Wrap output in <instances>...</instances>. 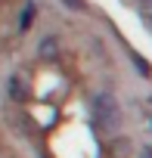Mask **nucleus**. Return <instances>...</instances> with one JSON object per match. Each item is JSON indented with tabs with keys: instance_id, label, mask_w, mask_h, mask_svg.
Instances as JSON below:
<instances>
[{
	"instance_id": "39448f33",
	"label": "nucleus",
	"mask_w": 152,
	"mask_h": 158,
	"mask_svg": "<svg viewBox=\"0 0 152 158\" xmlns=\"http://www.w3.org/2000/svg\"><path fill=\"white\" fill-rule=\"evenodd\" d=\"M130 59L137 62V68H140V74H149V65H146V59H143L140 53H130Z\"/></svg>"
},
{
	"instance_id": "6e6552de",
	"label": "nucleus",
	"mask_w": 152,
	"mask_h": 158,
	"mask_svg": "<svg viewBox=\"0 0 152 158\" xmlns=\"http://www.w3.org/2000/svg\"><path fill=\"white\" fill-rule=\"evenodd\" d=\"M146 158H149V155H146Z\"/></svg>"
},
{
	"instance_id": "f257e3e1",
	"label": "nucleus",
	"mask_w": 152,
	"mask_h": 158,
	"mask_svg": "<svg viewBox=\"0 0 152 158\" xmlns=\"http://www.w3.org/2000/svg\"><path fill=\"white\" fill-rule=\"evenodd\" d=\"M90 112H93V115H96V121H99L103 127H109V130H115V127H118V121H121V106H118L115 93H109V90H103V93H96V96H93Z\"/></svg>"
},
{
	"instance_id": "7ed1b4c3",
	"label": "nucleus",
	"mask_w": 152,
	"mask_h": 158,
	"mask_svg": "<svg viewBox=\"0 0 152 158\" xmlns=\"http://www.w3.org/2000/svg\"><path fill=\"white\" fill-rule=\"evenodd\" d=\"M34 16H37V6H34V3H28V6L22 10V19H19V31H22V34H25V31H31Z\"/></svg>"
},
{
	"instance_id": "f03ea898",
	"label": "nucleus",
	"mask_w": 152,
	"mask_h": 158,
	"mask_svg": "<svg viewBox=\"0 0 152 158\" xmlns=\"http://www.w3.org/2000/svg\"><path fill=\"white\" fill-rule=\"evenodd\" d=\"M10 96L16 102H25V81H22V74H10Z\"/></svg>"
},
{
	"instance_id": "20e7f679",
	"label": "nucleus",
	"mask_w": 152,
	"mask_h": 158,
	"mask_svg": "<svg viewBox=\"0 0 152 158\" xmlns=\"http://www.w3.org/2000/svg\"><path fill=\"white\" fill-rule=\"evenodd\" d=\"M56 53H59V44H56V37H44V40H40V56H44V59H53Z\"/></svg>"
},
{
	"instance_id": "423d86ee",
	"label": "nucleus",
	"mask_w": 152,
	"mask_h": 158,
	"mask_svg": "<svg viewBox=\"0 0 152 158\" xmlns=\"http://www.w3.org/2000/svg\"><path fill=\"white\" fill-rule=\"evenodd\" d=\"M146 28H149V31H152V13H149V16H146Z\"/></svg>"
},
{
	"instance_id": "0eeeda50",
	"label": "nucleus",
	"mask_w": 152,
	"mask_h": 158,
	"mask_svg": "<svg viewBox=\"0 0 152 158\" xmlns=\"http://www.w3.org/2000/svg\"><path fill=\"white\" fill-rule=\"evenodd\" d=\"M149 102H152V96H149Z\"/></svg>"
}]
</instances>
